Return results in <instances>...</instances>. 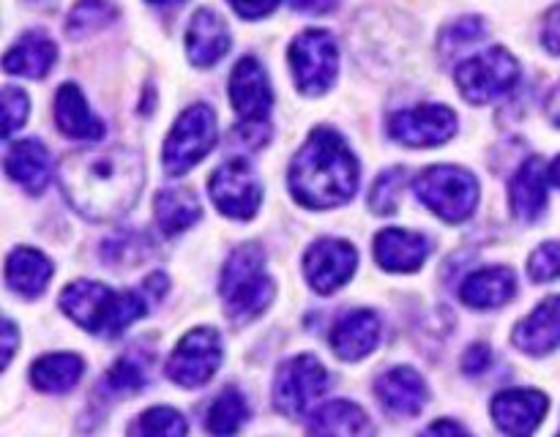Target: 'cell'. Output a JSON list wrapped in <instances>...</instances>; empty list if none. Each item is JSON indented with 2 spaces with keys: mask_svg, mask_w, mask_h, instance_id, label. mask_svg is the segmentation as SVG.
<instances>
[{
  "mask_svg": "<svg viewBox=\"0 0 560 437\" xmlns=\"http://www.w3.org/2000/svg\"><path fill=\"white\" fill-rule=\"evenodd\" d=\"M3 333H5V366H9V361H11V355H14V344H16V331H14V322H5V328H3Z\"/></svg>",
  "mask_w": 560,
  "mask_h": 437,
  "instance_id": "cell-44",
  "label": "cell"
},
{
  "mask_svg": "<svg viewBox=\"0 0 560 437\" xmlns=\"http://www.w3.org/2000/svg\"><path fill=\"white\" fill-rule=\"evenodd\" d=\"M208 189H211L213 205L230 218H252L262 200L260 180H257L255 169L244 158H230V162H224L211 175Z\"/></svg>",
  "mask_w": 560,
  "mask_h": 437,
  "instance_id": "cell-11",
  "label": "cell"
},
{
  "mask_svg": "<svg viewBox=\"0 0 560 437\" xmlns=\"http://www.w3.org/2000/svg\"><path fill=\"white\" fill-rule=\"evenodd\" d=\"M457 131V115L443 104L399 109L388 118V134L410 147H432L448 142Z\"/></svg>",
  "mask_w": 560,
  "mask_h": 437,
  "instance_id": "cell-12",
  "label": "cell"
},
{
  "mask_svg": "<svg viewBox=\"0 0 560 437\" xmlns=\"http://www.w3.org/2000/svg\"><path fill=\"white\" fill-rule=\"evenodd\" d=\"M413 191L432 213L446 222H465L479 205V180L463 167L441 164L416 175Z\"/></svg>",
  "mask_w": 560,
  "mask_h": 437,
  "instance_id": "cell-5",
  "label": "cell"
},
{
  "mask_svg": "<svg viewBox=\"0 0 560 437\" xmlns=\"http://www.w3.org/2000/svg\"><path fill=\"white\" fill-rule=\"evenodd\" d=\"M288 186L295 202L315 211L345 205L359 189V158L339 131L320 126L290 162Z\"/></svg>",
  "mask_w": 560,
  "mask_h": 437,
  "instance_id": "cell-2",
  "label": "cell"
},
{
  "mask_svg": "<svg viewBox=\"0 0 560 437\" xmlns=\"http://www.w3.org/2000/svg\"><path fill=\"white\" fill-rule=\"evenodd\" d=\"M402 184H405L402 167L386 169V173L375 180V186H372V191H370L372 211L381 213V216L394 213V208H397V202H399V191H402Z\"/></svg>",
  "mask_w": 560,
  "mask_h": 437,
  "instance_id": "cell-35",
  "label": "cell"
},
{
  "mask_svg": "<svg viewBox=\"0 0 560 437\" xmlns=\"http://www.w3.org/2000/svg\"><path fill=\"white\" fill-rule=\"evenodd\" d=\"M295 85L306 96H320L334 85L339 71V49L328 31H304L288 49Z\"/></svg>",
  "mask_w": 560,
  "mask_h": 437,
  "instance_id": "cell-7",
  "label": "cell"
},
{
  "mask_svg": "<svg viewBox=\"0 0 560 437\" xmlns=\"http://www.w3.org/2000/svg\"><path fill=\"white\" fill-rule=\"evenodd\" d=\"M520 82V63L509 49L492 47L487 52L474 55L457 69L459 93L470 104H487L503 96Z\"/></svg>",
  "mask_w": 560,
  "mask_h": 437,
  "instance_id": "cell-8",
  "label": "cell"
},
{
  "mask_svg": "<svg viewBox=\"0 0 560 437\" xmlns=\"http://www.w3.org/2000/svg\"><path fill=\"white\" fill-rule=\"evenodd\" d=\"M328 388V371L315 355H295L279 369L273 382V404L282 415L301 418Z\"/></svg>",
  "mask_w": 560,
  "mask_h": 437,
  "instance_id": "cell-9",
  "label": "cell"
},
{
  "mask_svg": "<svg viewBox=\"0 0 560 437\" xmlns=\"http://www.w3.org/2000/svg\"><path fill=\"white\" fill-rule=\"evenodd\" d=\"M550 180L560 189V156L556 158V162L550 164Z\"/></svg>",
  "mask_w": 560,
  "mask_h": 437,
  "instance_id": "cell-45",
  "label": "cell"
},
{
  "mask_svg": "<svg viewBox=\"0 0 560 437\" xmlns=\"http://www.w3.org/2000/svg\"><path fill=\"white\" fill-rule=\"evenodd\" d=\"M249 421V404L238 388L228 386L211 402L206 415V426L213 437H233Z\"/></svg>",
  "mask_w": 560,
  "mask_h": 437,
  "instance_id": "cell-30",
  "label": "cell"
},
{
  "mask_svg": "<svg viewBox=\"0 0 560 437\" xmlns=\"http://www.w3.org/2000/svg\"><path fill=\"white\" fill-rule=\"evenodd\" d=\"M230 49V31L222 16L211 9H200L186 31V55L195 66L208 69L222 60Z\"/></svg>",
  "mask_w": 560,
  "mask_h": 437,
  "instance_id": "cell-19",
  "label": "cell"
},
{
  "mask_svg": "<svg viewBox=\"0 0 560 437\" xmlns=\"http://www.w3.org/2000/svg\"><path fill=\"white\" fill-rule=\"evenodd\" d=\"M219 131H217V115L208 104H191L180 113L175 120L173 131L164 140L162 164L164 173L178 178V175L189 173L197 162L206 158V153L217 145Z\"/></svg>",
  "mask_w": 560,
  "mask_h": 437,
  "instance_id": "cell-6",
  "label": "cell"
},
{
  "mask_svg": "<svg viewBox=\"0 0 560 437\" xmlns=\"http://www.w3.org/2000/svg\"><path fill=\"white\" fill-rule=\"evenodd\" d=\"M55 123L71 140L96 142L104 137V123L91 113L85 93L74 82L60 85L58 96H55Z\"/></svg>",
  "mask_w": 560,
  "mask_h": 437,
  "instance_id": "cell-23",
  "label": "cell"
},
{
  "mask_svg": "<svg viewBox=\"0 0 560 437\" xmlns=\"http://www.w3.org/2000/svg\"><path fill=\"white\" fill-rule=\"evenodd\" d=\"M115 16H118V9L109 0H80L66 16V36L74 38V42L93 36L96 31L107 27Z\"/></svg>",
  "mask_w": 560,
  "mask_h": 437,
  "instance_id": "cell-32",
  "label": "cell"
},
{
  "mask_svg": "<svg viewBox=\"0 0 560 437\" xmlns=\"http://www.w3.org/2000/svg\"><path fill=\"white\" fill-rule=\"evenodd\" d=\"M222 364V336L213 328H195L175 344L167 377L184 388L206 386Z\"/></svg>",
  "mask_w": 560,
  "mask_h": 437,
  "instance_id": "cell-10",
  "label": "cell"
},
{
  "mask_svg": "<svg viewBox=\"0 0 560 437\" xmlns=\"http://www.w3.org/2000/svg\"><path fill=\"white\" fill-rule=\"evenodd\" d=\"M153 213L164 235H178L200 218V200L189 189H162L153 200Z\"/></svg>",
  "mask_w": 560,
  "mask_h": 437,
  "instance_id": "cell-29",
  "label": "cell"
},
{
  "mask_svg": "<svg viewBox=\"0 0 560 437\" xmlns=\"http://www.w3.org/2000/svg\"><path fill=\"white\" fill-rule=\"evenodd\" d=\"M377 399L383 402V408L394 415H419L421 408L430 399V391H427L424 377L419 375L410 366H397V369L386 371L381 380L375 382Z\"/></svg>",
  "mask_w": 560,
  "mask_h": 437,
  "instance_id": "cell-17",
  "label": "cell"
},
{
  "mask_svg": "<svg viewBox=\"0 0 560 437\" xmlns=\"http://www.w3.org/2000/svg\"><path fill=\"white\" fill-rule=\"evenodd\" d=\"M421 437H470V432L465 429V426H459L457 421L443 418V421H435V424H432Z\"/></svg>",
  "mask_w": 560,
  "mask_h": 437,
  "instance_id": "cell-41",
  "label": "cell"
},
{
  "mask_svg": "<svg viewBox=\"0 0 560 437\" xmlns=\"http://www.w3.org/2000/svg\"><path fill=\"white\" fill-rule=\"evenodd\" d=\"M153 361H156V353H151V350H129V353L120 355V358L115 361L113 369L107 371L104 386H107L109 391L120 393V397H124V393L142 391L148 382V371H151Z\"/></svg>",
  "mask_w": 560,
  "mask_h": 437,
  "instance_id": "cell-31",
  "label": "cell"
},
{
  "mask_svg": "<svg viewBox=\"0 0 560 437\" xmlns=\"http://www.w3.org/2000/svg\"><path fill=\"white\" fill-rule=\"evenodd\" d=\"M547 118L552 120V126L560 129V85L550 93V98H547Z\"/></svg>",
  "mask_w": 560,
  "mask_h": 437,
  "instance_id": "cell-43",
  "label": "cell"
},
{
  "mask_svg": "<svg viewBox=\"0 0 560 437\" xmlns=\"http://www.w3.org/2000/svg\"><path fill=\"white\" fill-rule=\"evenodd\" d=\"M49 276H52V262L36 249L16 246L5 260V284L25 298L42 295L47 290Z\"/></svg>",
  "mask_w": 560,
  "mask_h": 437,
  "instance_id": "cell-27",
  "label": "cell"
},
{
  "mask_svg": "<svg viewBox=\"0 0 560 437\" xmlns=\"http://www.w3.org/2000/svg\"><path fill=\"white\" fill-rule=\"evenodd\" d=\"M558 437H560V432H558Z\"/></svg>",
  "mask_w": 560,
  "mask_h": 437,
  "instance_id": "cell-47",
  "label": "cell"
},
{
  "mask_svg": "<svg viewBox=\"0 0 560 437\" xmlns=\"http://www.w3.org/2000/svg\"><path fill=\"white\" fill-rule=\"evenodd\" d=\"M485 36H487L485 20H479V16H465V20L454 22V25H448L446 31H443L441 44H438V49H441V58L443 60L454 58V55L463 52V49H468V47H474V44L481 42Z\"/></svg>",
  "mask_w": 560,
  "mask_h": 437,
  "instance_id": "cell-34",
  "label": "cell"
},
{
  "mask_svg": "<svg viewBox=\"0 0 560 437\" xmlns=\"http://www.w3.org/2000/svg\"><path fill=\"white\" fill-rule=\"evenodd\" d=\"M547 180H550V169H547L541 156H530L520 164L517 175H514L512 186H509L514 216L523 218V222H536L545 213Z\"/></svg>",
  "mask_w": 560,
  "mask_h": 437,
  "instance_id": "cell-18",
  "label": "cell"
},
{
  "mask_svg": "<svg viewBox=\"0 0 560 437\" xmlns=\"http://www.w3.org/2000/svg\"><path fill=\"white\" fill-rule=\"evenodd\" d=\"M514 344L528 355H547L560 347V295L541 300L517 328Z\"/></svg>",
  "mask_w": 560,
  "mask_h": 437,
  "instance_id": "cell-20",
  "label": "cell"
},
{
  "mask_svg": "<svg viewBox=\"0 0 560 437\" xmlns=\"http://www.w3.org/2000/svg\"><path fill=\"white\" fill-rule=\"evenodd\" d=\"M355 260H359V255H355V249L348 240H317V244H312L310 249H306V282H310L312 290H317V293H334V290L348 284V279L353 276Z\"/></svg>",
  "mask_w": 560,
  "mask_h": 437,
  "instance_id": "cell-14",
  "label": "cell"
},
{
  "mask_svg": "<svg viewBox=\"0 0 560 437\" xmlns=\"http://www.w3.org/2000/svg\"><path fill=\"white\" fill-rule=\"evenodd\" d=\"M129 437H186V421L173 408H151L137 415L129 426Z\"/></svg>",
  "mask_w": 560,
  "mask_h": 437,
  "instance_id": "cell-33",
  "label": "cell"
},
{
  "mask_svg": "<svg viewBox=\"0 0 560 437\" xmlns=\"http://www.w3.org/2000/svg\"><path fill=\"white\" fill-rule=\"evenodd\" d=\"M517 293V279H514L512 268H485L468 276L459 290V298L465 306L474 309H498V306L509 304Z\"/></svg>",
  "mask_w": 560,
  "mask_h": 437,
  "instance_id": "cell-25",
  "label": "cell"
},
{
  "mask_svg": "<svg viewBox=\"0 0 560 437\" xmlns=\"http://www.w3.org/2000/svg\"><path fill=\"white\" fill-rule=\"evenodd\" d=\"M233 11L244 20H260V16L271 14L279 5V0H228Z\"/></svg>",
  "mask_w": 560,
  "mask_h": 437,
  "instance_id": "cell-38",
  "label": "cell"
},
{
  "mask_svg": "<svg viewBox=\"0 0 560 437\" xmlns=\"http://www.w3.org/2000/svg\"><path fill=\"white\" fill-rule=\"evenodd\" d=\"M487 366H490V347H487V344H474V347L465 353L463 369L468 371V375H481Z\"/></svg>",
  "mask_w": 560,
  "mask_h": 437,
  "instance_id": "cell-40",
  "label": "cell"
},
{
  "mask_svg": "<svg viewBox=\"0 0 560 437\" xmlns=\"http://www.w3.org/2000/svg\"><path fill=\"white\" fill-rule=\"evenodd\" d=\"M5 175L14 180L16 186L27 191V194H42L49 184V175H52V158L44 142L38 140H22L14 142L5 153Z\"/></svg>",
  "mask_w": 560,
  "mask_h": 437,
  "instance_id": "cell-16",
  "label": "cell"
},
{
  "mask_svg": "<svg viewBox=\"0 0 560 437\" xmlns=\"http://www.w3.org/2000/svg\"><path fill=\"white\" fill-rule=\"evenodd\" d=\"M58 178L66 200L80 216L109 222L137 202L145 184V164L131 147H93L63 156Z\"/></svg>",
  "mask_w": 560,
  "mask_h": 437,
  "instance_id": "cell-1",
  "label": "cell"
},
{
  "mask_svg": "<svg viewBox=\"0 0 560 437\" xmlns=\"http://www.w3.org/2000/svg\"><path fill=\"white\" fill-rule=\"evenodd\" d=\"M55 58H58V47H55L52 38L44 31H31L5 52L3 69L9 71V74L38 80V76H44L52 69Z\"/></svg>",
  "mask_w": 560,
  "mask_h": 437,
  "instance_id": "cell-26",
  "label": "cell"
},
{
  "mask_svg": "<svg viewBox=\"0 0 560 437\" xmlns=\"http://www.w3.org/2000/svg\"><path fill=\"white\" fill-rule=\"evenodd\" d=\"M550 399L536 388H512L492 399V418L506 437H530L545 421Z\"/></svg>",
  "mask_w": 560,
  "mask_h": 437,
  "instance_id": "cell-15",
  "label": "cell"
},
{
  "mask_svg": "<svg viewBox=\"0 0 560 437\" xmlns=\"http://www.w3.org/2000/svg\"><path fill=\"white\" fill-rule=\"evenodd\" d=\"M27 109H31V102H27L25 93L14 85H5L3 91V137L9 140L16 129H22L27 120Z\"/></svg>",
  "mask_w": 560,
  "mask_h": 437,
  "instance_id": "cell-36",
  "label": "cell"
},
{
  "mask_svg": "<svg viewBox=\"0 0 560 437\" xmlns=\"http://www.w3.org/2000/svg\"><path fill=\"white\" fill-rule=\"evenodd\" d=\"M430 255V240L421 233L410 229L388 227L377 233L375 238V260L377 265L394 273H410L421 268V262Z\"/></svg>",
  "mask_w": 560,
  "mask_h": 437,
  "instance_id": "cell-22",
  "label": "cell"
},
{
  "mask_svg": "<svg viewBox=\"0 0 560 437\" xmlns=\"http://www.w3.org/2000/svg\"><path fill=\"white\" fill-rule=\"evenodd\" d=\"M148 3H153V5H178V3H184V0H148Z\"/></svg>",
  "mask_w": 560,
  "mask_h": 437,
  "instance_id": "cell-46",
  "label": "cell"
},
{
  "mask_svg": "<svg viewBox=\"0 0 560 437\" xmlns=\"http://www.w3.org/2000/svg\"><path fill=\"white\" fill-rule=\"evenodd\" d=\"M310 437H375V426L359 404L334 399L312 415Z\"/></svg>",
  "mask_w": 560,
  "mask_h": 437,
  "instance_id": "cell-24",
  "label": "cell"
},
{
  "mask_svg": "<svg viewBox=\"0 0 560 437\" xmlns=\"http://www.w3.org/2000/svg\"><path fill=\"white\" fill-rule=\"evenodd\" d=\"M295 11H304V14H328V11L337 9L342 0H288Z\"/></svg>",
  "mask_w": 560,
  "mask_h": 437,
  "instance_id": "cell-42",
  "label": "cell"
},
{
  "mask_svg": "<svg viewBox=\"0 0 560 437\" xmlns=\"http://www.w3.org/2000/svg\"><path fill=\"white\" fill-rule=\"evenodd\" d=\"M381 339V320L375 311L355 309L339 317L331 331V350L342 361H361L377 347Z\"/></svg>",
  "mask_w": 560,
  "mask_h": 437,
  "instance_id": "cell-21",
  "label": "cell"
},
{
  "mask_svg": "<svg viewBox=\"0 0 560 437\" xmlns=\"http://www.w3.org/2000/svg\"><path fill=\"white\" fill-rule=\"evenodd\" d=\"M541 44L547 47V52L560 55V3L547 11L545 27H541Z\"/></svg>",
  "mask_w": 560,
  "mask_h": 437,
  "instance_id": "cell-39",
  "label": "cell"
},
{
  "mask_svg": "<svg viewBox=\"0 0 560 437\" xmlns=\"http://www.w3.org/2000/svg\"><path fill=\"white\" fill-rule=\"evenodd\" d=\"M230 102L244 123H268L273 91L260 60L241 58L235 63L230 74Z\"/></svg>",
  "mask_w": 560,
  "mask_h": 437,
  "instance_id": "cell-13",
  "label": "cell"
},
{
  "mask_svg": "<svg viewBox=\"0 0 560 437\" xmlns=\"http://www.w3.org/2000/svg\"><path fill=\"white\" fill-rule=\"evenodd\" d=\"M167 284L164 273H151L135 293H113L102 282H71L60 293V306L80 328L115 339L167 293Z\"/></svg>",
  "mask_w": 560,
  "mask_h": 437,
  "instance_id": "cell-3",
  "label": "cell"
},
{
  "mask_svg": "<svg viewBox=\"0 0 560 437\" xmlns=\"http://www.w3.org/2000/svg\"><path fill=\"white\" fill-rule=\"evenodd\" d=\"M85 361L74 353H52L31 366V382L38 391L66 393L80 382Z\"/></svg>",
  "mask_w": 560,
  "mask_h": 437,
  "instance_id": "cell-28",
  "label": "cell"
},
{
  "mask_svg": "<svg viewBox=\"0 0 560 437\" xmlns=\"http://www.w3.org/2000/svg\"><path fill=\"white\" fill-rule=\"evenodd\" d=\"M219 293L230 320L235 322H249L266 311L273 300V279L266 271L262 246L244 244L228 257L219 279Z\"/></svg>",
  "mask_w": 560,
  "mask_h": 437,
  "instance_id": "cell-4",
  "label": "cell"
},
{
  "mask_svg": "<svg viewBox=\"0 0 560 437\" xmlns=\"http://www.w3.org/2000/svg\"><path fill=\"white\" fill-rule=\"evenodd\" d=\"M528 273L534 282H550V279L560 276V244H541L530 255Z\"/></svg>",
  "mask_w": 560,
  "mask_h": 437,
  "instance_id": "cell-37",
  "label": "cell"
}]
</instances>
